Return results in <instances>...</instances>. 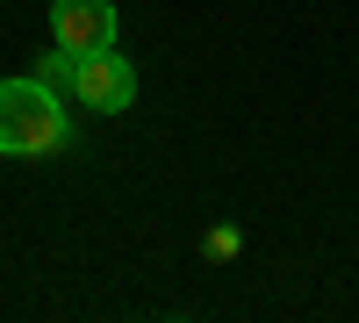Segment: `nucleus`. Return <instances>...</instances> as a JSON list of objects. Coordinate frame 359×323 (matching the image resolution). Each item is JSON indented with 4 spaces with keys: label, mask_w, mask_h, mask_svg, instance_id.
Returning <instances> with one entry per match:
<instances>
[{
    "label": "nucleus",
    "mask_w": 359,
    "mask_h": 323,
    "mask_svg": "<svg viewBox=\"0 0 359 323\" xmlns=\"http://www.w3.org/2000/svg\"><path fill=\"white\" fill-rule=\"evenodd\" d=\"M72 144V115L50 79H0V158H50Z\"/></svg>",
    "instance_id": "1"
},
{
    "label": "nucleus",
    "mask_w": 359,
    "mask_h": 323,
    "mask_svg": "<svg viewBox=\"0 0 359 323\" xmlns=\"http://www.w3.org/2000/svg\"><path fill=\"white\" fill-rule=\"evenodd\" d=\"M72 101H86L94 115H123L137 101V72H130V57L123 50H79L72 57Z\"/></svg>",
    "instance_id": "2"
},
{
    "label": "nucleus",
    "mask_w": 359,
    "mask_h": 323,
    "mask_svg": "<svg viewBox=\"0 0 359 323\" xmlns=\"http://www.w3.org/2000/svg\"><path fill=\"white\" fill-rule=\"evenodd\" d=\"M50 36L57 50H108L115 43V0H50Z\"/></svg>",
    "instance_id": "3"
}]
</instances>
